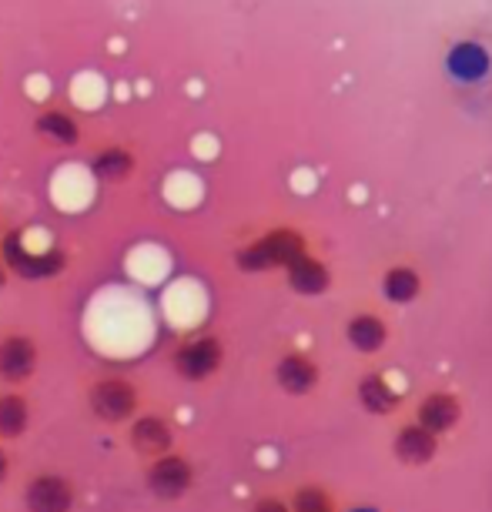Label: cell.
Masks as SVG:
<instances>
[{
  "label": "cell",
  "mask_w": 492,
  "mask_h": 512,
  "mask_svg": "<svg viewBox=\"0 0 492 512\" xmlns=\"http://www.w3.org/2000/svg\"><path fill=\"white\" fill-rule=\"evenodd\" d=\"M285 278H288V285L295 288L298 295H322L328 282H332V275H328V268L318 262L315 255H298L292 265L285 268Z\"/></svg>",
  "instance_id": "15"
},
{
  "label": "cell",
  "mask_w": 492,
  "mask_h": 512,
  "mask_svg": "<svg viewBox=\"0 0 492 512\" xmlns=\"http://www.w3.org/2000/svg\"><path fill=\"white\" fill-rule=\"evenodd\" d=\"M34 402L24 389H0V442H17L31 432Z\"/></svg>",
  "instance_id": "11"
},
{
  "label": "cell",
  "mask_w": 492,
  "mask_h": 512,
  "mask_svg": "<svg viewBox=\"0 0 492 512\" xmlns=\"http://www.w3.org/2000/svg\"><path fill=\"white\" fill-rule=\"evenodd\" d=\"M195 479H198L195 462L178 449L144 462V489L158 502H181L195 489Z\"/></svg>",
  "instance_id": "5"
},
{
  "label": "cell",
  "mask_w": 492,
  "mask_h": 512,
  "mask_svg": "<svg viewBox=\"0 0 492 512\" xmlns=\"http://www.w3.org/2000/svg\"><path fill=\"white\" fill-rule=\"evenodd\" d=\"M37 369H41V342L31 332L0 335V385L4 389H24Z\"/></svg>",
  "instance_id": "7"
},
{
  "label": "cell",
  "mask_w": 492,
  "mask_h": 512,
  "mask_svg": "<svg viewBox=\"0 0 492 512\" xmlns=\"http://www.w3.org/2000/svg\"><path fill=\"white\" fill-rule=\"evenodd\" d=\"M24 512H74L77 506V486L67 472L57 469H37L27 476L21 489Z\"/></svg>",
  "instance_id": "6"
},
{
  "label": "cell",
  "mask_w": 492,
  "mask_h": 512,
  "mask_svg": "<svg viewBox=\"0 0 492 512\" xmlns=\"http://www.w3.org/2000/svg\"><path fill=\"white\" fill-rule=\"evenodd\" d=\"M168 365L181 382L191 385L215 379L221 365H225V338L215 332H195L178 338L175 349L168 352Z\"/></svg>",
  "instance_id": "3"
},
{
  "label": "cell",
  "mask_w": 492,
  "mask_h": 512,
  "mask_svg": "<svg viewBox=\"0 0 492 512\" xmlns=\"http://www.w3.org/2000/svg\"><path fill=\"white\" fill-rule=\"evenodd\" d=\"M382 288H385V298L389 302H412V298H419V292H422V278L412 272V268H392L389 275H385V282H382Z\"/></svg>",
  "instance_id": "19"
},
{
  "label": "cell",
  "mask_w": 492,
  "mask_h": 512,
  "mask_svg": "<svg viewBox=\"0 0 492 512\" xmlns=\"http://www.w3.org/2000/svg\"><path fill=\"white\" fill-rule=\"evenodd\" d=\"M4 231H7V225H4V221H0V238H4Z\"/></svg>",
  "instance_id": "24"
},
{
  "label": "cell",
  "mask_w": 492,
  "mask_h": 512,
  "mask_svg": "<svg viewBox=\"0 0 492 512\" xmlns=\"http://www.w3.org/2000/svg\"><path fill=\"white\" fill-rule=\"evenodd\" d=\"M11 472H14V462H11V449L0 442V486H4L7 479H11Z\"/></svg>",
  "instance_id": "22"
},
{
  "label": "cell",
  "mask_w": 492,
  "mask_h": 512,
  "mask_svg": "<svg viewBox=\"0 0 492 512\" xmlns=\"http://www.w3.org/2000/svg\"><path fill=\"white\" fill-rule=\"evenodd\" d=\"M34 131L54 148H77L84 138V124L74 111L61 108V104H47L34 114Z\"/></svg>",
  "instance_id": "9"
},
{
  "label": "cell",
  "mask_w": 492,
  "mask_h": 512,
  "mask_svg": "<svg viewBox=\"0 0 492 512\" xmlns=\"http://www.w3.org/2000/svg\"><path fill=\"white\" fill-rule=\"evenodd\" d=\"M459 415H462V405L452 392H432L419 405V425L422 429H429L432 436H442V432L456 429Z\"/></svg>",
  "instance_id": "13"
},
{
  "label": "cell",
  "mask_w": 492,
  "mask_h": 512,
  "mask_svg": "<svg viewBox=\"0 0 492 512\" xmlns=\"http://www.w3.org/2000/svg\"><path fill=\"white\" fill-rule=\"evenodd\" d=\"M298 255H305V238L292 228H275L241 248L235 262L241 272H272V268H288Z\"/></svg>",
  "instance_id": "4"
},
{
  "label": "cell",
  "mask_w": 492,
  "mask_h": 512,
  "mask_svg": "<svg viewBox=\"0 0 492 512\" xmlns=\"http://www.w3.org/2000/svg\"><path fill=\"white\" fill-rule=\"evenodd\" d=\"M392 449H395V456L402 462H409V466H426V462L436 456V436H432L429 429H422L419 422H412L399 429Z\"/></svg>",
  "instance_id": "14"
},
{
  "label": "cell",
  "mask_w": 492,
  "mask_h": 512,
  "mask_svg": "<svg viewBox=\"0 0 492 512\" xmlns=\"http://www.w3.org/2000/svg\"><path fill=\"white\" fill-rule=\"evenodd\" d=\"M7 282H11V272H7V265L0 262V292H4V288H7Z\"/></svg>",
  "instance_id": "23"
},
{
  "label": "cell",
  "mask_w": 492,
  "mask_h": 512,
  "mask_svg": "<svg viewBox=\"0 0 492 512\" xmlns=\"http://www.w3.org/2000/svg\"><path fill=\"white\" fill-rule=\"evenodd\" d=\"M124 442L138 459L151 462L175 449V422L161 412H138L124 425Z\"/></svg>",
  "instance_id": "8"
},
{
  "label": "cell",
  "mask_w": 492,
  "mask_h": 512,
  "mask_svg": "<svg viewBox=\"0 0 492 512\" xmlns=\"http://www.w3.org/2000/svg\"><path fill=\"white\" fill-rule=\"evenodd\" d=\"M359 402L372 415H389L399 409V392H395L382 375H365L359 382Z\"/></svg>",
  "instance_id": "17"
},
{
  "label": "cell",
  "mask_w": 492,
  "mask_h": 512,
  "mask_svg": "<svg viewBox=\"0 0 492 512\" xmlns=\"http://www.w3.org/2000/svg\"><path fill=\"white\" fill-rule=\"evenodd\" d=\"M84 402H88V412L98 419L101 425H128L134 415L141 412L144 392L141 385L124 372H104L98 379L88 382L84 389Z\"/></svg>",
  "instance_id": "2"
},
{
  "label": "cell",
  "mask_w": 492,
  "mask_h": 512,
  "mask_svg": "<svg viewBox=\"0 0 492 512\" xmlns=\"http://www.w3.org/2000/svg\"><path fill=\"white\" fill-rule=\"evenodd\" d=\"M0 262L7 265L11 278H21V282H54L71 268V255L57 245L34 248L27 245V231L7 228L0 238Z\"/></svg>",
  "instance_id": "1"
},
{
  "label": "cell",
  "mask_w": 492,
  "mask_h": 512,
  "mask_svg": "<svg viewBox=\"0 0 492 512\" xmlns=\"http://www.w3.org/2000/svg\"><path fill=\"white\" fill-rule=\"evenodd\" d=\"M292 512H335V502L332 496L322 489V486H302V489H295V496H292Z\"/></svg>",
  "instance_id": "20"
},
{
  "label": "cell",
  "mask_w": 492,
  "mask_h": 512,
  "mask_svg": "<svg viewBox=\"0 0 492 512\" xmlns=\"http://www.w3.org/2000/svg\"><path fill=\"white\" fill-rule=\"evenodd\" d=\"M275 382L282 385L288 395H305L318 385V365L308 359L305 352H285L275 362Z\"/></svg>",
  "instance_id": "12"
},
{
  "label": "cell",
  "mask_w": 492,
  "mask_h": 512,
  "mask_svg": "<svg viewBox=\"0 0 492 512\" xmlns=\"http://www.w3.org/2000/svg\"><path fill=\"white\" fill-rule=\"evenodd\" d=\"M345 338L352 342L355 352L375 355L379 349H385V338H389V325H385L379 315L362 312V315H355L349 325H345Z\"/></svg>",
  "instance_id": "16"
},
{
  "label": "cell",
  "mask_w": 492,
  "mask_h": 512,
  "mask_svg": "<svg viewBox=\"0 0 492 512\" xmlns=\"http://www.w3.org/2000/svg\"><path fill=\"white\" fill-rule=\"evenodd\" d=\"M138 171V154L128 144H101L91 154V175L104 185H128Z\"/></svg>",
  "instance_id": "10"
},
{
  "label": "cell",
  "mask_w": 492,
  "mask_h": 512,
  "mask_svg": "<svg viewBox=\"0 0 492 512\" xmlns=\"http://www.w3.org/2000/svg\"><path fill=\"white\" fill-rule=\"evenodd\" d=\"M449 71L456 74L459 81H479V77L489 71V54L482 51L479 44H456L449 54Z\"/></svg>",
  "instance_id": "18"
},
{
  "label": "cell",
  "mask_w": 492,
  "mask_h": 512,
  "mask_svg": "<svg viewBox=\"0 0 492 512\" xmlns=\"http://www.w3.org/2000/svg\"><path fill=\"white\" fill-rule=\"evenodd\" d=\"M248 512H292V506L282 496H258Z\"/></svg>",
  "instance_id": "21"
}]
</instances>
